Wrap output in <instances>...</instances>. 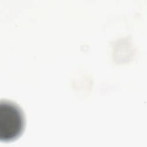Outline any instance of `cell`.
I'll list each match as a JSON object with an SVG mask.
<instances>
[{
	"instance_id": "cell-1",
	"label": "cell",
	"mask_w": 147,
	"mask_h": 147,
	"mask_svg": "<svg viewBox=\"0 0 147 147\" xmlns=\"http://www.w3.org/2000/svg\"><path fill=\"white\" fill-rule=\"evenodd\" d=\"M25 121L21 108L7 100L0 102V140L10 142L16 140L23 133Z\"/></svg>"
}]
</instances>
